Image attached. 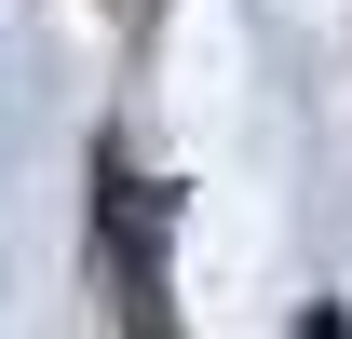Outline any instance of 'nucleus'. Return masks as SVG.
I'll use <instances>...</instances> for the list:
<instances>
[{"label":"nucleus","mask_w":352,"mask_h":339,"mask_svg":"<svg viewBox=\"0 0 352 339\" xmlns=\"http://www.w3.org/2000/svg\"><path fill=\"white\" fill-rule=\"evenodd\" d=\"M163 231H176V204L149 190V176L95 163V245H109V285H122V339H176V285H163Z\"/></svg>","instance_id":"obj_1"},{"label":"nucleus","mask_w":352,"mask_h":339,"mask_svg":"<svg viewBox=\"0 0 352 339\" xmlns=\"http://www.w3.org/2000/svg\"><path fill=\"white\" fill-rule=\"evenodd\" d=\"M298 339H352V326H339V312H298Z\"/></svg>","instance_id":"obj_2"}]
</instances>
